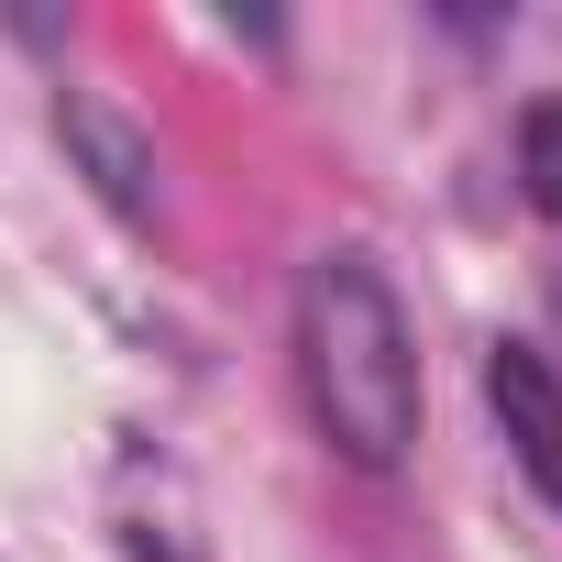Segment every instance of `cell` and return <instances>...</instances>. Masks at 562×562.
Instances as JSON below:
<instances>
[{"label": "cell", "instance_id": "1", "mask_svg": "<svg viewBox=\"0 0 562 562\" xmlns=\"http://www.w3.org/2000/svg\"><path fill=\"white\" fill-rule=\"evenodd\" d=\"M299 386L353 474H397L419 441V331L364 254H321L299 276Z\"/></svg>", "mask_w": 562, "mask_h": 562}, {"label": "cell", "instance_id": "2", "mask_svg": "<svg viewBox=\"0 0 562 562\" xmlns=\"http://www.w3.org/2000/svg\"><path fill=\"white\" fill-rule=\"evenodd\" d=\"M485 408H496L518 474L562 507V375H551L529 342H496V353H485Z\"/></svg>", "mask_w": 562, "mask_h": 562}, {"label": "cell", "instance_id": "3", "mask_svg": "<svg viewBox=\"0 0 562 562\" xmlns=\"http://www.w3.org/2000/svg\"><path fill=\"white\" fill-rule=\"evenodd\" d=\"M56 133H67L78 177L100 188V210H122V221H155V144H144V133H133L111 100L67 89V100H56Z\"/></svg>", "mask_w": 562, "mask_h": 562}, {"label": "cell", "instance_id": "4", "mask_svg": "<svg viewBox=\"0 0 562 562\" xmlns=\"http://www.w3.org/2000/svg\"><path fill=\"white\" fill-rule=\"evenodd\" d=\"M518 177H529V210L562 221V100H529V122H518Z\"/></svg>", "mask_w": 562, "mask_h": 562}]
</instances>
